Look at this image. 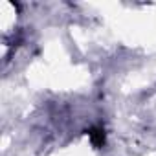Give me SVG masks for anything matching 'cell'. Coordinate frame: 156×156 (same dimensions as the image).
Returning a JSON list of instances; mask_svg holds the SVG:
<instances>
[{"label": "cell", "instance_id": "cell-1", "mask_svg": "<svg viewBox=\"0 0 156 156\" xmlns=\"http://www.w3.org/2000/svg\"><path fill=\"white\" fill-rule=\"evenodd\" d=\"M90 138H92V143H94L96 147H103V143H105V132H103V130L92 129V130H90Z\"/></svg>", "mask_w": 156, "mask_h": 156}]
</instances>
